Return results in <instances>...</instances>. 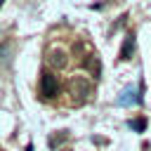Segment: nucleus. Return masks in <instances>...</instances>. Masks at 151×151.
Segmentation results:
<instances>
[{"instance_id": "obj_1", "label": "nucleus", "mask_w": 151, "mask_h": 151, "mask_svg": "<svg viewBox=\"0 0 151 151\" xmlns=\"http://www.w3.org/2000/svg\"><path fill=\"white\" fill-rule=\"evenodd\" d=\"M68 90H71V97H73L76 104H85L90 99V94H92V83L87 78H83V76H76L68 83Z\"/></svg>"}, {"instance_id": "obj_2", "label": "nucleus", "mask_w": 151, "mask_h": 151, "mask_svg": "<svg viewBox=\"0 0 151 151\" xmlns=\"http://www.w3.org/2000/svg\"><path fill=\"white\" fill-rule=\"evenodd\" d=\"M40 94L45 99H54L59 94V80H57V76L52 71H42V76H40Z\"/></svg>"}, {"instance_id": "obj_3", "label": "nucleus", "mask_w": 151, "mask_h": 151, "mask_svg": "<svg viewBox=\"0 0 151 151\" xmlns=\"http://www.w3.org/2000/svg\"><path fill=\"white\" fill-rule=\"evenodd\" d=\"M47 64H50L52 68L61 71V68L68 66V57H66V52H64L61 47H57V50H50V52H47Z\"/></svg>"}, {"instance_id": "obj_4", "label": "nucleus", "mask_w": 151, "mask_h": 151, "mask_svg": "<svg viewBox=\"0 0 151 151\" xmlns=\"http://www.w3.org/2000/svg\"><path fill=\"white\" fill-rule=\"evenodd\" d=\"M134 50H137L134 33H127V35H125V40H123V45H120V52H118L120 61H130V59H132V54H134Z\"/></svg>"}, {"instance_id": "obj_5", "label": "nucleus", "mask_w": 151, "mask_h": 151, "mask_svg": "<svg viewBox=\"0 0 151 151\" xmlns=\"http://www.w3.org/2000/svg\"><path fill=\"white\" fill-rule=\"evenodd\" d=\"M83 66H85L94 78H99V76H101V59H99L97 54H87V57L83 59Z\"/></svg>"}, {"instance_id": "obj_6", "label": "nucleus", "mask_w": 151, "mask_h": 151, "mask_svg": "<svg viewBox=\"0 0 151 151\" xmlns=\"http://www.w3.org/2000/svg\"><path fill=\"white\" fill-rule=\"evenodd\" d=\"M66 139H68V132H66V130H61V134H52V137H50V146L54 149V146H59V144H61V142H66Z\"/></svg>"}, {"instance_id": "obj_7", "label": "nucleus", "mask_w": 151, "mask_h": 151, "mask_svg": "<svg viewBox=\"0 0 151 151\" xmlns=\"http://www.w3.org/2000/svg\"><path fill=\"white\" fill-rule=\"evenodd\" d=\"M130 127H132V130H137V132H144V127H146V118H137V120H130Z\"/></svg>"}, {"instance_id": "obj_8", "label": "nucleus", "mask_w": 151, "mask_h": 151, "mask_svg": "<svg viewBox=\"0 0 151 151\" xmlns=\"http://www.w3.org/2000/svg\"><path fill=\"white\" fill-rule=\"evenodd\" d=\"M26 151H33V146H31V144H28V146H26Z\"/></svg>"}, {"instance_id": "obj_9", "label": "nucleus", "mask_w": 151, "mask_h": 151, "mask_svg": "<svg viewBox=\"0 0 151 151\" xmlns=\"http://www.w3.org/2000/svg\"><path fill=\"white\" fill-rule=\"evenodd\" d=\"M2 2H5V0H0V7H2Z\"/></svg>"}]
</instances>
